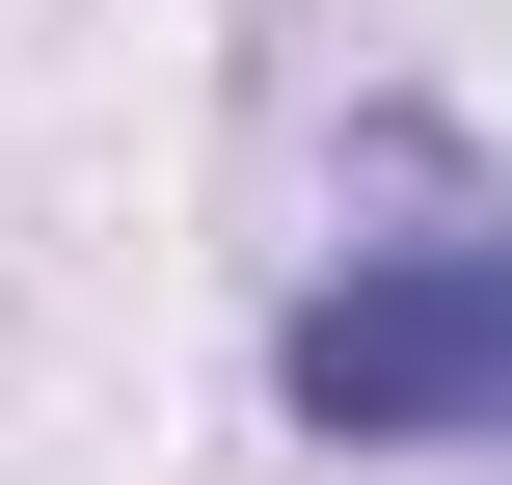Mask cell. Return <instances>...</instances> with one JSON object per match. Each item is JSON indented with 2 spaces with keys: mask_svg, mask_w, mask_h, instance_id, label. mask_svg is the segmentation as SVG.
Masks as SVG:
<instances>
[{
  "mask_svg": "<svg viewBox=\"0 0 512 485\" xmlns=\"http://www.w3.org/2000/svg\"><path fill=\"white\" fill-rule=\"evenodd\" d=\"M405 243H351L324 297H297V432H351V459H405V432H512V216L432 162V135H378L351 162Z\"/></svg>",
  "mask_w": 512,
  "mask_h": 485,
  "instance_id": "cell-1",
  "label": "cell"
}]
</instances>
